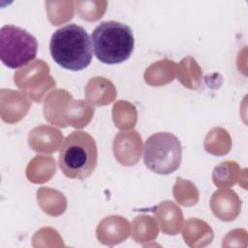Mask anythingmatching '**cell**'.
Returning a JSON list of instances; mask_svg holds the SVG:
<instances>
[{"label":"cell","mask_w":248,"mask_h":248,"mask_svg":"<svg viewBox=\"0 0 248 248\" xmlns=\"http://www.w3.org/2000/svg\"><path fill=\"white\" fill-rule=\"evenodd\" d=\"M94 53L104 64H118L127 60L135 46L132 29L121 22L108 20L101 22L92 32Z\"/></svg>","instance_id":"obj_3"},{"label":"cell","mask_w":248,"mask_h":248,"mask_svg":"<svg viewBox=\"0 0 248 248\" xmlns=\"http://www.w3.org/2000/svg\"><path fill=\"white\" fill-rule=\"evenodd\" d=\"M49 51L55 63L71 71L85 69L93 57L92 41L88 33L75 23L64 25L52 34Z\"/></svg>","instance_id":"obj_1"},{"label":"cell","mask_w":248,"mask_h":248,"mask_svg":"<svg viewBox=\"0 0 248 248\" xmlns=\"http://www.w3.org/2000/svg\"><path fill=\"white\" fill-rule=\"evenodd\" d=\"M182 147L176 136L168 132L151 135L144 142L143 162L148 170L158 174H170L181 163Z\"/></svg>","instance_id":"obj_4"},{"label":"cell","mask_w":248,"mask_h":248,"mask_svg":"<svg viewBox=\"0 0 248 248\" xmlns=\"http://www.w3.org/2000/svg\"><path fill=\"white\" fill-rule=\"evenodd\" d=\"M97 160L95 140L84 131L72 132L59 149V168L71 179L83 180L90 176L97 166Z\"/></svg>","instance_id":"obj_2"},{"label":"cell","mask_w":248,"mask_h":248,"mask_svg":"<svg viewBox=\"0 0 248 248\" xmlns=\"http://www.w3.org/2000/svg\"><path fill=\"white\" fill-rule=\"evenodd\" d=\"M36 38L18 26L4 25L0 30V59L11 69L27 65L37 55Z\"/></svg>","instance_id":"obj_5"}]
</instances>
